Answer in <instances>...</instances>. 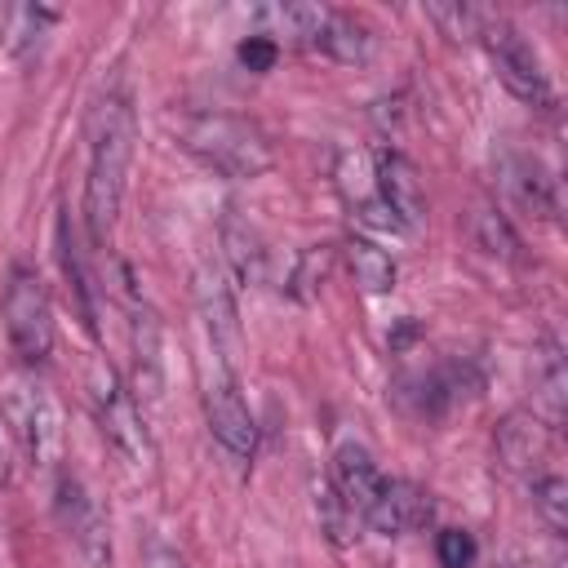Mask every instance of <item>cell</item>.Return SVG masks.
<instances>
[{
    "label": "cell",
    "instance_id": "8992f818",
    "mask_svg": "<svg viewBox=\"0 0 568 568\" xmlns=\"http://www.w3.org/2000/svg\"><path fill=\"white\" fill-rule=\"evenodd\" d=\"M89 408L98 417V430L115 444V453H124L133 466H146L155 457L151 448V430L142 422V408L133 399V390L120 382V373L111 364H93L89 373Z\"/></svg>",
    "mask_w": 568,
    "mask_h": 568
},
{
    "label": "cell",
    "instance_id": "d6986e66",
    "mask_svg": "<svg viewBox=\"0 0 568 568\" xmlns=\"http://www.w3.org/2000/svg\"><path fill=\"white\" fill-rule=\"evenodd\" d=\"M346 266H351V280L364 288V293H373V297H382V293H390L395 288V257L382 248V244H373L368 235H351L346 240Z\"/></svg>",
    "mask_w": 568,
    "mask_h": 568
},
{
    "label": "cell",
    "instance_id": "e0dca14e",
    "mask_svg": "<svg viewBox=\"0 0 568 568\" xmlns=\"http://www.w3.org/2000/svg\"><path fill=\"white\" fill-rule=\"evenodd\" d=\"M53 22H58V9H49V4H13L4 13V53L18 67L36 62L44 40H49V31H53Z\"/></svg>",
    "mask_w": 568,
    "mask_h": 568
},
{
    "label": "cell",
    "instance_id": "ffe728a7",
    "mask_svg": "<svg viewBox=\"0 0 568 568\" xmlns=\"http://www.w3.org/2000/svg\"><path fill=\"white\" fill-rule=\"evenodd\" d=\"M532 390H537V404L546 413V426H555L564 417V390H568V373H564V351L555 337H546L532 355Z\"/></svg>",
    "mask_w": 568,
    "mask_h": 568
},
{
    "label": "cell",
    "instance_id": "603a6c76",
    "mask_svg": "<svg viewBox=\"0 0 568 568\" xmlns=\"http://www.w3.org/2000/svg\"><path fill=\"white\" fill-rule=\"evenodd\" d=\"M315 510H320L324 532H328L337 546H346V541H355V537H359V532H355V528H359V515H355V510L333 493V484H328V479L315 488Z\"/></svg>",
    "mask_w": 568,
    "mask_h": 568
},
{
    "label": "cell",
    "instance_id": "4fadbf2b",
    "mask_svg": "<svg viewBox=\"0 0 568 568\" xmlns=\"http://www.w3.org/2000/svg\"><path fill=\"white\" fill-rule=\"evenodd\" d=\"M493 448H497V462L515 475V479H532L541 470H550L555 462V426H546L537 413H510L501 417L497 435H493Z\"/></svg>",
    "mask_w": 568,
    "mask_h": 568
},
{
    "label": "cell",
    "instance_id": "5bb4252c",
    "mask_svg": "<svg viewBox=\"0 0 568 568\" xmlns=\"http://www.w3.org/2000/svg\"><path fill=\"white\" fill-rule=\"evenodd\" d=\"M435 519V501L426 488H417L413 479H386L373 510L364 515V524L382 537H408V532H422L426 524Z\"/></svg>",
    "mask_w": 568,
    "mask_h": 568
},
{
    "label": "cell",
    "instance_id": "2e32d148",
    "mask_svg": "<svg viewBox=\"0 0 568 568\" xmlns=\"http://www.w3.org/2000/svg\"><path fill=\"white\" fill-rule=\"evenodd\" d=\"M328 484H333V493H337V497L359 515V524H364V515L373 510V501H377L386 475L377 470V462H373V453H368L364 444L346 439V444H337V453H333Z\"/></svg>",
    "mask_w": 568,
    "mask_h": 568
},
{
    "label": "cell",
    "instance_id": "6da1fadb",
    "mask_svg": "<svg viewBox=\"0 0 568 568\" xmlns=\"http://www.w3.org/2000/svg\"><path fill=\"white\" fill-rule=\"evenodd\" d=\"M84 138H89L84 222H89L93 240L102 244L106 231H111L115 217H120L124 186H129V164H133V142H138V115H133V98H129L124 84H106V89L89 102Z\"/></svg>",
    "mask_w": 568,
    "mask_h": 568
},
{
    "label": "cell",
    "instance_id": "ba28073f",
    "mask_svg": "<svg viewBox=\"0 0 568 568\" xmlns=\"http://www.w3.org/2000/svg\"><path fill=\"white\" fill-rule=\"evenodd\" d=\"M195 311L204 320L213 364L235 368L240 346H244V333H240V306H235L231 271L217 257H200V266H195Z\"/></svg>",
    "mask_w": 568,
    "mask_h": 568
},
{
    "label": "cell",
    "instance_id": "7402d4cb",
    "mask_svg": "<svg viewBox=\"0 0 568 568\" xmlns=\"http://www.w3.org/2000/svg\"><path fill=\"white\" fill-rule=\"evenodd\" d=\"M475 240L493 257H506V262L519 257V235H515V226H510V217L501 209H479L475 213Z\"/></svg>",
    "mask_w": 568,
    "mask_h": 568
},
{
    "label": "cell",
    "instance_id": "7a4b0ae2",
    "mask_svg": "<svg viewBox=\"0 0 568 568\" xmlns=\"http://www.w3.org/2000/svg\"><path fill=\"white\" fill-rule=\"evenodd\" d=\"M178 142L209 173L231 178V182H253L275 160L266 129L248 115H235V111H191V115H182L178 120Z\"/></svg>",
    "mask_w": 568,
    "mask_h": 568
},
{
    "label": "cell",
    "instance_id": "d4e9b609",
    "mask_svg": "<svg viewBox=\"0 0 568 568\" xmlns=\"http://www.w3.org/2000/svg\"><path fill=\"white\" fill-rule=\"evenodd\" d=\"M435 555H439L444 568H470L475 555H479V546H475V537L466 528H444L435 537Z\"/></svg>",
    "mask_w": 568,
    "mask_h": 568
},
{
    "label": "cell",
    "instance_id": "3957f363",
    "mask_svg": "<svg viewBox=\"0 0 568 568\" xmlns=\"http://www.w3.org/2000/svg\"><path fill=\"white\" fill-rule=\"evenodd\" d=\"M262 18L275 22L271 36H293L297 44L306 49H320L324 58L333 62H368L373 58V27L351 13V9H333V4H275V9H262Z\"/></svg>",
    "mask_w": 568,
    "mask_h": 568
},
{
    "label": "cell",
    "instance_id": "83f0119b",
    "mask_svg": "<svg viewBox=\"0 0 568 568\" xmlns=\"http://www.w3.org/2000/svg\"><path fill=\"white\" fill-rule=\"evenodd\" d=\"M13 466H18V439H13V430H9V422L0 413V488L13 484Z\"/></svg>",
    "mask_w": 568,
    "mask_h": 568
},
{
    "label": "cell",
    "instance_id": "ac0fdd59",
    "mask_svg": "<svg viewBox=\"0 0 568 568\" xmlns=\"http://www.w3.org/2000/svg\"><path fill=\"white\" fill-rule=\"evenodd\" d=\"M222 244H226L231 271H235L244 284H266V280H271V248L262 244V235H257L248 222L226 217V222H222Z\"/></svg>",
    "mask_w": 568,
    "mask_h": 568
},
{
    "label": "cell",
    "instance_id": "4316f807",
    "mask_svg": "<svg viewBox=\"0 0 568 568\" xmlns=\"http://www.w3.org/2000/svg\"><path fill=\"white\" fill-rule=\"evenodd\" d=\"M235 53H240V62H244L248 71H257V75H262V71H271V67H275L280 44H275L271 36H248V40H240V49H235Z\"/></svg>",
    "mask_w": 568,
    "mask_h": 568
},
{
    "label": "cell",
    "instance_id": "52a82bcc",
    "mask_svg": "<svg viewBox=\"0 0 568 568\" xmlns=\"http://www.w3.org/2000/svg\"><path fill=\"white\" fill-rule=\"evenodd\" d=\"M475 390H479V373L470 368V359H444V364H430V368H404L390 382L395 408L417 417V422H430V417L448 413L457 399H466Z\"/></svg>",
    "mask_w": 568,
    "mask_h": 568
},
{
    "label": "cell",
    "instance_id": "30bf717a",
    "mask_svg": "<svg viewBox=\"0 0 568 568\" xmlns=\"http://www.w3.org/2000/svg\"><path fill=\"white\" fill-rule=\"evenodd\" d=\"M204 422L209 435L217 439V448L231 462H248L257 448V422L240 395V377L226 364H213V377L204 382Z\"/></svg>",
    "mask_w": 568,
    "mask_h": 568
},
{
    "label": "cell",
    "instance_id": "9a60e30c",
    "mask_svg": "<svg viewBox=\"0 0 568 568\" xmlns=\"http://www.w3.org/2000/svg\"><path fill=\"white\" fill-rule=\"evenodd\" d=\"M373 173H377V195L390 209V217L399 222V231L422 226L426 222V191H422V178H417L413 160L399 155V151H377Z\"/></svg>",
    "mask_w": 568,
    "mask_h": 568
},
{
    "label": "cell",
    "instance_id": "277c9868",
    "mask_svg": "<svg viewBox=\"0 0 568 568\" xmlns=\"http://www.w3.org/2000/svg\"><path fill=\"white\" fill-rule=\"evenodd\" d=\"M475 36H479V44H484V53H488L497 80H501L519 102H528V106H537V111H550V106H555L550 71L541 67V53L532 49V40H528L510 18L484 13V22H479Z\"/></svg>",
    "mask_w": 568,
    "mask_h": 568
},
{
    "label": "cell",
    "instance_id": "cb8c5ba5",
    "mask_svg": "<svg viewBox=\"0 0 568 568\" xmlns=\"http://www.w3.org/2000/svg\"><path fill=\"white\" fill-rule=\"evenodd\" d=\"M58 257H62V271H67V280H71V288H75V297H80V315H84V324L93 328V302H89V275H84V262H80V248H75V240H71V226H67V217H58Z\"/></svg>",
    "mask_w": 568,
    "mask_h": 568
},
{
    "label": "cell",
    "instance_id": "484cf974",
    "mask_svg": "<svg viewBox=\"0 0 568 568\" xmlns=\"http://www.w3.org/2000/svg\"><path fill=\"white\" fill-rule=\"evenodd\" d=\"M484 13L488 9H470V4H435L430 9V18L448 27V36H475L479 22H484Z\"/></svg>",
    "mask_w": 568,
    "mask_h": 568
},
{
    "label": "cell",
    "instance_id": "8fae6325",
    "mask_svg": "<svg viewBox=\"0 0 568 568\" xmlns=\"http://www.w3.org/2000/svg\"><path fill=\"white\" fill-rule=\"evenodd\" d=\"M0 413H4V422L13 430V439L31 453V462L36 466H49L53 453H58V413H53L49 395L31 377H13Z\"/></svg>",
    "mask_w": 568,
    "mask_h": 568
},
{
    "label": "cell",
    "instance_id": "f1b7e54d",
    "mask_svg": "<svg viewBox=\"0 0 568 568\" xmlns=\"http://www.w3.org/2000/svg\"><path fill=\"white\" fill-rule=\"evenodd\" d=\"M146 568H186V559L178 550H151L146 555Z\"/></svg>",
    "mask_w": 568,
    "mask_h": 568
},
{
    "label": "cell",
    "instance_id": "7c38bea8",
    "mask_svg": "<svg viewBox=\"0 0 568 568\" xmlns=\"http://www.w3.org/2000/svg\"><path fill=\"white\" fill-rule=\"evenodd\" d=\"M53 515H58L62 532L75 541V550H80L93 568H111V528H106V515L98 510V501L89 497V488H84L75 475H62V479H58Z\"/></svg>",
    "mask_w": 568,
    "mask_h": 568
},
{
    "label": "cell",
    "instance_id": "9c48e42d",
    "mask_svg": "<svg viewBox=\"0 0 568 568\" xmlns=\"http://www.w3.org/2000/svg\"><path fill=\"white\" fill-rule=\"evenodd\" d=\"M497 191L506 200L510 213H524L532 222H555L559 209H564V191H559V178L546 169L541 155L532 151H515L506 146L497 155Z\"/></svg>",
    "mask_w": 568,
    "mask_h": 568
},
{
    "label": "cell",
    "instance_id": "44dd1931",
    "mask_svg": "<svg viewBox=\"0 0 568 568\" xmlns=\"http://www.w3.org/2000/svg\"><path fill=\"white\" fill-rule=\"evenodd\" d=\"M524 488L532 493V510L541 515V524H546L555 537H564V528H568V484H564V475L550 466V470L532 475Z\"/></svg>",
    "mask_w": 568,
    "mask_h": 568
},
{
    "label": "cell",
    "instance_id": "5b68a950",
    "mask_svg": "<svg viewBox=\"0 0 568 568\" xmlns=\"http://www.w3.org/2000/svg\"><path fill=\"white\" fill-rule=\"evenodd\" d=\"M0 315H4V333H9L13 355L27 368L44 364L49 351H53V306H49V293H44L36 271H27V266L9 271V284H4V297H0Z\"/></svg>",
    "mask_w": 568,
    "mask_h": 568
}]
</instances>
